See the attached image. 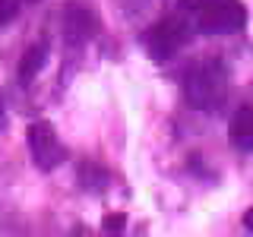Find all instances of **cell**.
<instances>
[{
    "label": "cell",
    "mask_w": 253,
    "mask_h": 237,
    "mask_svg": "<svg viewBox=\"0 0 253 237\" xmlns=\"http://www.w3.org/2000/svg\"><path fill=\"white\" fill-rule=\"evenodd\" d=\"M228 95V67L218 57H206L187 67L184 98L193 111H215Z\"/></svg>",
    "instance_id": "obj_1"
},
{
    "label": "cell",
    "mask_w": 253,
    "mask_h": 237,
    "mask_svg": "<svg viewBox=\"0 0 253 237\" xmlns=\"http://www.w3.org/2000/svg\"><path fill=\"white\" fill-rule=\"evenodd\" d=\"M180 10L193 16V29L203 35H234L247 26L241 0H180Z\"/></svg>",
    "instance_id": "obj_2"
},
{
    "label": "cell",
    "mask_w": 253,
    "mask_h": 237,
    "mask_svg": "<svg viewBox=\"0 0 253 237\" xmlns=\"http://www.w3.org/2000/svg\"><path fill=\"white\" fill-rule=\"evenodd\" d=\"M190 35H193V26L187 22L184 13L165 16L146 32V51L152 60H168L190 41Z\"/></svg>",
    "instance_id": "obj_3"
},
{
    "label": "cell",
    "mask_w": 253,
    "mask_h": 237,
    "mask_svg": "<svg viewBox=\"0 0 253 237\" xmlns=\"http://www.w3.org/2000/svg\"><path fill=\"white\" fill-rule=\"evenodd\" d=\"M29 152H32V161L42 171L60 168L63 158H67V149H63V142L57 139V133L47 120H35L29 126Z\"/></svg>",
    "instance_id": "obj_4"
},
{
    "label": "cell",
    "mask_w": 253,
    "mask_h": 237,
    "mask_svg": "<svg viewBox=\"0 0 253 237\" xmlns=\"http://www.w3.org/2000/svg\"><path fill=\"white\" fill-rule=\"evenodd\" d=\"M98 32V16L89 3H83V0H70L67 6H63V38H67V44H85L89 38Z\"/></svg>",
    "instance_id": "obj_5"
},
{
    "label": "cell",
    "mask_w": 253,
    "mask_h": 237,
    "mask_svg": "<svg viewBox=\"0 0 253 237\" xmlns=\"http://www.w3.org/2000/svg\"><path fill=\"white\" fill-rule=\"evenodd\" d=\"M231 142L241 152H253V105H241L231 117Z\"/></svg>",
    "instance_id": "obj_6"
},
{
    "label": "cell",
    "mask_w": 253,
    "mask_h": 237,
    "mask_svg": "<svg viewBox=\"0 0 253 237\" xmlns=\"http://www.w3.org/2000/svg\"><path fill=\"white\" fill-rule=\"evenodd\" d=\"M44 63H47V44L44 41H35L32 47H26V54H22V60H19V82L32 85V79L42 73Z\"/></svg>",
    "instance_id": "obj_7"
},
{
    "label": "cell",
    "mask_w": 253,
    "mask_h": 237,
    "mask_svg": "<svg viewBox=\"0 0 253 237\" xmlns=\"http://www.w3.org/2000/svg\"><path fill=\"white\" fill-rule=\"evenodd\" d=\"M79 184L85 190H105L108 187V174H105V168H95V164L85 161L83 168H79Z\"/></svg>",
    "instance_id": "obj_8"
},
{
    "label": "cell",
    "mask_w": 253,
    "mask_h": 237,
    "mask_svg": "<svg viewBox=\"0 0 253 237\" xmlns=\"http://www.w3.org/2000/svg\"><path fill=\"white\" fill-rule=\"evenodd\" d=\"M16 10H19V0H0V29L16 16Z\"/></svg>",
    "instance_id": "obj_9"
},
{
    "label": "cell",
    "mask_w": 253,
    "mask_h": 237,
    "mask_svg": "<svg viewBox=\"0 0 253 237\" xmlns=\"http://www.w3.org/2000/svg\"><path fill=\"white\" fill-rule=\"evenodd\" d=\"M124 215H108L105 218V231H121V228H124Z\"/></svg>",
    "instance_id": "obj_10"
},
{
    "label": "cell",
    "mask_w": 253,
    "mask_h": 237,
    "mask_svg": "<svg viewBox=\"0 0 253 237\" xmlns=\"http://www.w3.org/2000/svg\"><path fill=\"white\" fill-rule=\"evenodd\" d=\"M244 228H247V231L253 234V209H247V212H244Z\"/></svg>",
    "instance_id": "obj_11"
},
{
    "label": "cell",
    "mask_w": 253,
    "mask_h": 237,
    "mask_svg": "<svg viewBox=\"0 0 253 237\" xmlns=\"http://www.w3.org/2000/svg\"><path fill=\"white\" fill-rule=\"evenodd\" d=\"M0 126H3V98H0Z\"/></svg>",
    "instance_id": "obj_12"
},
{
    "label": "cell",
    "mask_w": 253,
    "mask_h": 237,
    "mask_svg": "<svg viewBox=\"0 0 253 237\" xmlns=\"http://www.w3.org/2000/svg\"><path fill=\"white\" fill-rule=\"evenodd\" d=\"M22 3H38V0H22Z\"/></svg>",
    "instance_id": "obj_13"
}]
</instances>
